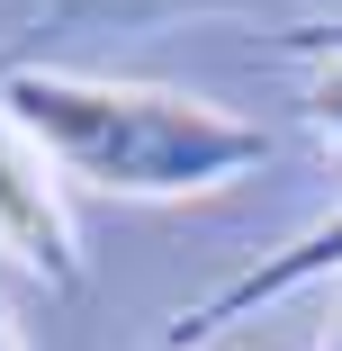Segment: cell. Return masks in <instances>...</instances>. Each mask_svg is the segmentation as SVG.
I'll list each match as a JSON object with an SVG mask.
<instances>
[{
    "label": "cell",
    "mask_w": 342,
    "mask_h": 351,
    "mask_svg": "<svg viewBox=\"0 0 342 351\" xmlns=\"http://www.w3.org/2000/svg\"><path fill=\"white\" fill-rule=\"evenodd\" d=\"M0 108L45 145V162L63 180L108 189V198H208L270 154V135L252 117L198 99V90L99 82V73H54V63L10 73Z\"/></svg>",
    "instance_id": "cell-1"
},
{
    "label": "cell",
    "mask_w": 342,
    "mask_h": 351,
    "mask_svg": "<svg viewBox=\"0 0 342 351\" xmlns=\"http://www.w3.org/2000/svg\"><path fill=\"white\" fill-rule=\"evenodd\" d=\"M0 252L27 279H45L54 298L82 289V234H73V207H63V171L10 108H0Z\"/></svg>",
    "instance_id": "cell-2"
},
{
    "label": "cell",
    "mask_w": 342,
    "mask_h": 351,
    "mask_svg": "<svg viewBox=\"0 0 342 351\" xmlns=\"http://www.w3.org/2000/svg\"><path fill=\"white\" fill-rule=\"evenodd\" d=\"M333 270H342V207H333V217H315L306 234H289L270 261L234 270L225 289H208L198 306H180V315H171V351H198V342H208V333H225V324H252L261 306H280V298L315 289V279H333Z\"/></svg>",
    "instance_id": "cell-3"
},
{
    "label": "cell",
    "mask_w": 342,
    "mask_h": 351,
    "mask_svg": "<svg viewBox=\"0 0 342 351\" xmlns=\"http://www.w3.org/2000/svg\"><path fill=\"white\" fill-rule=\"evenodd\" d=\"M306 126L324 135V162H333V180H342V54L315 63V82H306Z\"/></svg>",
    "instance_id": "cell-4"
},
{
    "label": "cell",
    "mask_w": 342,
    "mask_h": 351,
    "mask_svg": "<svg viewBox=\"0 0 342 351\" xmlns=\"http://www.w3.org/2000/svg\"><path fill=\"white\" fill-rule=\"evenodd\" d=\"M289 54H297V63H333V54H342V19H306V27H289Z\"/></svg>",
    "instance_id": "cell-5"
},
{
    "label": "cell",
    "mask_w": 342,
    "mask_h": 351,
    "mask_svg": "<svg viewBox=\"0 0 342 351\" xmlns=\"http://www.w3.org/2000/svg\"><path fill=\"white\" fill-rule=\"evenodd\" d=\"M315 351H342V298H333V315H324V333H315Z\"/></svg>",
    "instance_id": "cell-6"
},
{
    "label": "cell",
    "mask_w": 342,
    "mask_h": 351,
    "mask_svg": "<svg viewBox=\"0 0 342 351\" xmlns=\"http://www.w3.org/2000/svg\"><path fill=\"white\" fill-rule=\"evenodd\" d=\"M0 351H19V342H10V324H0Z\"/></svg>",
    "instance_id": "cell-7"
},
{
    "label": "cell",
    "mask_w": 342,
    "mask_h": 351,
    "mask_svg": "<svg viewBox=\"0 0 342 351\" xmlns=\"http://www.w3.org/2000/svg\"><path fill=\"white\" fill-rule=\"evenodd\" d=\"M63 10H90V0H63Z\"/></svg>",
    "instance_id": "cell-8"
}]
</instances>
